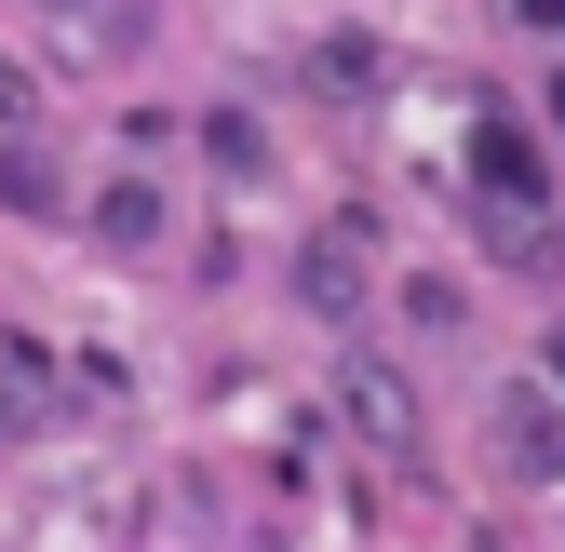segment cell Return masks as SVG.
<instances>
[{
  "instance_id": "2",
  "label": "cell",
  "mask_w": 565,
  "mask_h": 552,
  "mask_svg": "<svg viewBox=\"0 0 565 552\" xmlns=\"http://www.w3.org/2000/svg\"><path fill=\"white\" fill-rule=\"evenodd\" d=\"M350 284H364V243H350V216H337V230L297 256V297H310V310H350Z\"/></svg>"
},
{
  "instance_id": "5",
  "label": "cell",
  "mask_w": 565,
  "mask_h": 552,
  "mask_svg": "<svg viewBox=\"0 0 565 552\" xmlns=\"http://www.w3.org/2000/svg\"><path fill=\"white\" fill-rule=\"evenodd\" d=\"M67 14H95V0H67ZM108 14H121V0H108Z\"/></svg>"
},
{
  "instance_id": "1",
  "label": "cell",
  "mask_w": 565,
  "mask_h": 552,
  "mask_svg": "<svg viewBox=\"0 0 565 552\" xmlns=\"http://www.w3.org/2000/svg\"><path fill=\"white\" fill-rule=\"evenodd\" d=\"M499 458L525 471V486H552V471H565V418H552L539 391H499Z\"/></svg>"
},
{
  "instance_id": "3",
  "label": "cell",
  "mask_w": 565,
  "mask_h": 552,
  "mask_svg": "<svg viewBox=\"0 0 565 552\" xmlns=\"http://www.w3.org/2000/svg\"><path fill=\"white\" fill-rule=\"evenodd\" d=\"M350 404H364V432H377V445H417V404H404V378L350 364Z\"/></svg>"
},
{
  "instance_id": "4",
  "label": "cell",
  "mask_w": 565,
  "mask_h": 552,
  "mask_svg": "<svg viewBox=\"0 0 565 552\" xmlns=\"http://www.w3.org/2000/svg\"><path fill=\"white\" fill-rule=\"evenodd\" d=\"M484 189H512V202H539V149H525V135H484Z\"/></svg>"
}]
</instances>
